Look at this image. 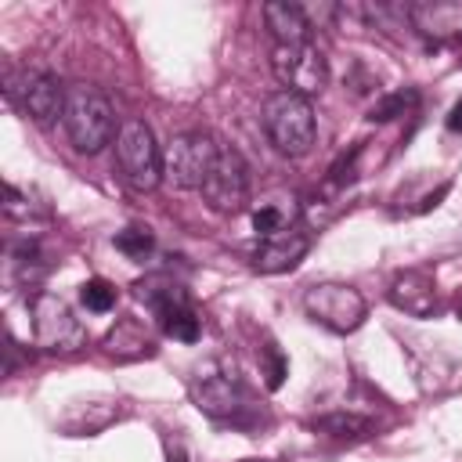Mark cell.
<instances>
[{
    "label": "cell",
    "mask_w": 462,
    "mask_h": 462,
    "mask_svg": "<svg viewBox=\"0 0 462 462\" xmlns=\"http://www.w3.org/2000/svg\"><path fill=\"white\" fill-rule=\"evenodd\" d=\"M61 123H65V134H69L72 148L83 152V155L101 152L119 134L116 130V108H112V101L97 87H90V83L69 87V101H65V119Z\"/></svg>",
    "instance_id": "6da1fadb"
},
{
    "label": "cell",
    "mask_w": 462,
    "mask_h": 462,
    "mask_svg": "<svg viewBox=\"0 0 462 462\" xmlns=\"http://www.w3.org/2000/svg\"><path fill=\"white\" fill-rule=\"evenodd\" d=\"M263 130L282 155H289V159L307 155L314 148V137H318L310 97H300L289 90L267 94L263 97Z\"/></svg>",
    "instance_id": "7a4b0ae2"
},
{
    "label": "cell",
    "mask_w": 462,
    "mask_h": 462,
    "mask_svg": "<svg viewBox=\"0 0 462 462\" xmlns=\"http://www.w3.org/2000/svg\"><path fill=\"white\" fill-rule=\"evenodd\" d=\"M116 166L134 191H155L162 184V148L144 119H126L116 134Z\"/></svg>",
    "instance_id": "3957f363"
},
{
    "label": "cell",
    "mask_w": 462,
    "mask_h": 462,
    "mask_svg": "<svg viewBox=\"0 0 462 462\" xmlns=\"http://www.w3.org/2000/svg\"><path fill=\"white\" fill-rule=\"evenodd\" d=\"M220 141L213 134H202V130H188V134H177L166 148H162V173L173 188H184V191H202L206 177L213 173L217 159H220Z\"/></svg>",
    "instance_id": "277c9868"
},
{
    "label": "cell",
    "mask_w": 462,
    "mask_h": 462,
    "mask_svg": "<svg viewBox=\"0 0 462 462\" xmlns=\"http://www.w3.org/2000/svg\"><path fill=\"white\" fill-rule=\"evenodd\" d=\"M32 343L47 354H76L87 346V328L72 307L54 292L32 296Z\"/></svg>",
    "instance_id": "5b68a950"
},
{
    "label": "cell",
    "mask_w": 462,
    "mask_h": 462,
    "mask_svg": "<svg viewBox=\"0 0 462 462\" xmlns=\"http://www.w3.org/2000/svg\"><path fill=\"white\" fill-rule=\"evenodd\" d=\"M4 94L11 105H18L32 123L51 126L58 119H65V101H69V87L54 76V72H7L4 79Z\"/></svg>",
    "instance_id": "8992f818"
},
{
    "label": "cell",
    "mask_w": 462,
    "mask_h": 462,
    "mask_svg": "<svg viewBox=\"0 0 462 462\" xmlns=\"http://www.w3.org/2000/svg\"><path fill=\"white\" fill-rule=\"evenodd\" d=\"M303 310H307V318H314L318 325H325L328 332H339V336L361 328V321L368 318L365 296L354 285H343V282L310 285L303 292Z\"/></svg>",
    "instance_id": "52a82bcc"
},
{
    "label": "cell",
    "mask_w": 462,
    "mask_h": 462,
    "mask_svg": "<svg viewBox=\"0 0 462 462\" xmlns=\"http://www.w3.org/2000/svg\"><path fill=\"white\" fill-rule=\"evenodd\" d=\"M271 72L282 83V90L300 97H314L328 83V61L314 43H274Z\"/></svg>",
    "instance_id": "ba28073f"
},
{
    "label": "cell",
    "mask_w": 462,
    "mask_h": 462,
    "mask_svg": "<svg viewBox=\"0 0 462 462\" xmlns=\"http://www.w3.org/2000/svg\"><path fill=\"white\" fill-rule=\"evenodd\" d=\"M191 397H195L199 411H206L209 419H220V422H235V426H242L245 411L253 408L249 390L235 375L217 372V368H206L191 379Z\"/></svg>",
    "instance_id": "9c48e42d"
},
{
    "label": "cell",
    "mask_w": 462,
    "mask_h": 462,
    "mask_svg": "<svg viewBox=\"0 0 462 462\" xmlns=\"http://www.w3.org/2000/svg\"><path fill=\"white\" fill-rule=\"evenodd\" d=\"M202 199L217 213H238V209H245V202H249V166H245V159L231 144L220 148V159H217L213 173L202 184Z\"/></svg>",
    "instance_id": "30bf717a"
},
{
    "label": "cell",
    "mask_w": 462,
    "mask_h": 462,
    "mask_svg": "<svg viewBox=\"0 0 462 462\" xmlns=\"http://www.w3.org/2000/svg\"><path fill=\"white\" fill-rule=\"evenodd\" d=\"M408 22L433 43H455L462 40V0H415L408 4Z\"/></svg>",
    "instance_id": "8fae6325"
},
{
    "label": "cell",
    "mask_w": 462,
    "mask_h": 462,
    "mask_svg": "<svg viewBox=\"0 0 462 462\" xmlns=\"http://www.w3.org/2000/svg\"><path fill=\"white\" fill-rule=\"evenodd\" d=\"M310 249V231L303 227H285L271 238H260L256 253H253V267L260 274H282V271H292Z\"/></svg>",
    "instance_id": "7c38bea8"
},
{
    "label": "cell",
    "mask_w": 462,
    "mask_h": 462,
    "mask_svg": "<svg viewBox=\"0 0 462 462\" xmlns=\"http://www.w3.org/2000/svg\"><path fill=\"white\" fill-rule=\"evenodd\" d=\"M390 303L411 318H426L433 314L437 307V289H433V278L426 271H404L393 278L390 285Z\"/></svg>",
    "instance_id": "4fadbf2b"
},
{
    "label": "cell",
    "mask_w": 462,
    "mask_h": 462,
    "mask_svg": "<svg viewBox=\"0 0 462 462\" xmlns=\"http://www.w3.org/2000/svg\"><path fill=\"white\" fill-rule=\"evenodd\" d=\"M263 25L274 36V43H310V22L303 18L300 4H263Z\"/></svg>",
    "instance_id": "5bb4252c"
},
{
    "label": "cell",
    "mask_w": 462,
    "mask_h": 462,
    "mask_svg": "<svg viewBox=\"0 0 462 462\" xmlns=\"http://www.w3.org/2000/svg\"><path fill=\"white\" fill-rule=\"evenodd\" d=\"M105 354L116 361H141L155 354V343L144 336V328L134 318H123L108 336H105Z\"/></svg>",
    "instance_id": "9a60e30c"
},
{
    "label": "cell",
    "mask_w": 462,
    "mask_h": 462,
    "mask_svg": "<svg viewBox=\"0 0 462 462\" xmlns=\"http://www.w3.org/2000/svg\"><path fill=\"white\" fill-rule=\"evenodd\" d=\"M314 430H321V433H328V437H339V440H354V437H365V433L372 430V422H368V419H361V415L332 411V415L314 419Z\"/></svg>",
    "instance_id": "2e32d148"
},
{
    "label": "cell",
    "mask_w": 462,
    "mask_h": 462,
    "mask_svg": "<svg viewBox=\"0 0 462 462\" xmlns=\"http://www.w3.org/2000/svg\"><path fill=\"white\" fill-rule=\"evenodd\" d=\"M415 105H419V90H415V87H404V90H393V94L379 97V101L372 105L368 119H372V123H390V119L404 116V112H411Z\"/></svg>",
    "instance_id": "e0dca14e"
},
{
    "label": "cell",
    "mask_w": 462,
    "mask_h": 462,
    "mask_svg": "<svg viewBox=\"0 0 462 462\" xmlns=\"http://www.w3.org/2000/svg\"><path fill=\"white\" fill-rule=\"evenodd\" d=\"M79 303H83L87 310H94V314H108V310L116 307V289H112L105 278H87V282L79 285Z\"/></svg>",
    "instance_id": "ac0fdd59"
},
{
    "label": "cell",
    "mask_w": 462,
    "mask_h": 462,
    "mask_svg": "<svg viewBox=\"0 0 462 462\" xmlns=\"http://www.w3.org/2000/svg\"><path fill=\"white\" fill-rule=\"evenodd\" d=\"M112 242H116V249H119L123 256H130V260H144V256L155 249V238H152V231H144V227H123Z\"/></svg>",
    "instance_id": "d6986e66"
},
{
    "label": "cell",
    "mask_w": 462,
    "mask_h": 462,
    "mask_svg": "<svg viewBox=\"0 0 462 462\" xmlns=\"http://www.w3.org/2000/svg\"><path fill=\"white\" fill-rule=\"evenodd\" d=\"M285 227H289V213H285L282 206L263 202V206L253 209V231H256L260 238H271V235H278V231H285Z\"/></svg>",
    "instance_id": "ffe728a7"
},
{
    "label": "cell",
    "mask_w": 462,
    "mask_h": 462,
    "mask_svg": "<svg viewBox=\"0 0 462 462\" xmlns=\"http://www.w3.org/2000/svg\"><path fill=\"white\" fill-rule=\"evenodd\" d=\"M357 155H361V144H354L350 152H343V155L328 166V180H332V184H350V180L357 177V166H354Z\"/></svg>",
    "instance_id": "44dd1931"
},
{
    "label": "cell",
    "mask_w": 462,
    "mask_h": 462,
    "mask_svg": "<svg viewBox=\"0 0 462 462\" xmlns=\"http://www.w3.org/2000/svg\"><path fill=\"white\" fill-rule=\"evenodd\" d=\"M285 372H289V361H285V354L271 343V346H267V372H263V375H267V390H278V386L285 383Z\"/></svg>",
    "instance_id": "7402d4cb"
},
{
    "label": "cell",
    "mask_w": 462,
    "mask_h": 462,
    "mask_svg": "<svg viewBox=\"0 0 462 462\" xmlns=\"http://www.w3.org/2000/svg\"><path fill=\"white\" fill-rule=\"evenodd\" d=\"M444 123H448V130L462 134V97H458V101L451 105V112H448V119H444Z\"/></svg>",
    "instance_id": "603a6c76"
},
{
    "label": "cell",
    "mask_w": 462,
    "mask_h": 462,
    "mask_svg": "<svg viewBox=\"0 0 462 462\" xmlns=\"http://www.w3.org/2000/svg\"><path fill=\"white\" fill-rule=\"evenodd\" d=\"M166 455H170V462H188V455H184V444H180L177 437H173V440L166 437Z\"/></svg>",
    "instance_id": "cb8c5ba5"
}]
</instances>
